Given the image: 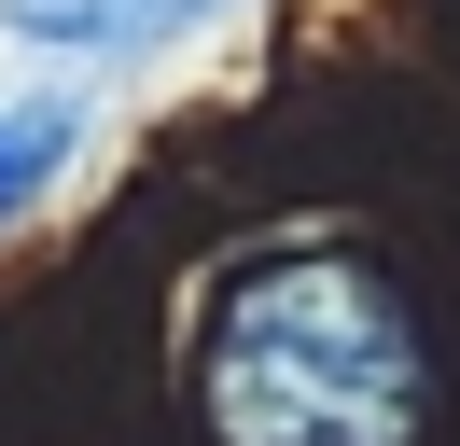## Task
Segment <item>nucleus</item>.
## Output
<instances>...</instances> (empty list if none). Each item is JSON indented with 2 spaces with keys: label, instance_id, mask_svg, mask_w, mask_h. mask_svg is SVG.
<instances>
[{
  "label": "nucleus",
  "instance_id": "obj_2",
  "mask_svg": "<svg viewBox=\"0 0 460 446\" xmlns=\"http://www.w3.org/2000/svg\"><path fill=\"white\" fill-rule=\"evenodd\" d=\"M84 154V98H0V223H29L42 195H57V167Z\"/></svg>",
  "mask_w": 460,
  "mask_h": 446
},
{
  "label": "nucleus",
  "instance_id": "obj_3",
  "mask_svg": "<svg viewBox=\"0 0 460 446\" xmlns=\"http://www.w3.org/2000/svg\"><path fill=\"white\" fill-rule=\"evenodd\" d=\"M0 14L29 28V42H57V56H112V42H140V28L224 14V0H0Z\"/></svg>",
  "mask_w": 460,
  "mask_h": 446
},
{
  "label": "nucleus",
  "instance_id": "obj_1",
  "mask_svg": "<svg viewBox=\"0 0 460 446\" xmlns=\"http://www.w3.org/2000/svg\"><path fill=\"white\" fill-rule=\"evenodd\" d=\"M432 349L349 251H265L196 334V418L224 446H419Z\"/></svg>",
  "mask_w": 460,
  "mask_h": 446
}]
</instances>
